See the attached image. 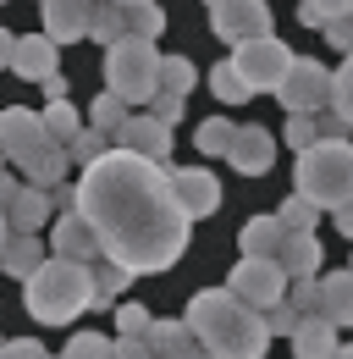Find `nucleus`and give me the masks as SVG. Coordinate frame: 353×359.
Instances as JSON below:
<instances>
[{
	"label": "nucleus",
	"instance_id": "obj_40",
	"mask_svg": "<svg viewBox=\"0 0 353 359\" xmlns=\"http://www.w3.org/2000/svg\"><path fill=\"white\" fill-rule=\"evenodd\" d=\"M0 359H50V348H44L39 337H0Z\"/></svg>",
	"mask_w": 353,
	"mask_h": 359
},
{
	"label": "nucleus",
	"instance_id": "obj_45",
	"mask_svg": "<svg viewBox=\"0 0 353 359\" xmlns=\"http://www.w3.org/2000/svg\"><path fill=\"white\" fill-rule=\"evenodd\" d=\"M11 45H17V39H11V28H0V67H11Z\"/></svg>",
	"mask_w": 353,
	"mask_h": 359
},
{
	"label": "nucleus",
	"instance_id": "obj_16",
	"mask_svg": "<svg viewBox=\"0 0 353 359\" xmlns=\"http://www.w3.org/2000/svg\"><path fill=\"white\" fill-rule=\"evenodd\" d=\"M144 348H149L155 359H210L193 337H188V326H182V320H149Z\"/></svg>",
	"mask_w": 353,
	"mask_h": 359
},
{
	"label": "nucleus",
	"instance_id": "obj_48",
	"mask_svg": "<svg viewBox=\"0 0 353 359\" xmlns=\"http://www.w3.org/2000/svg\"><path fill=\"white\" fill-rule=\"evenodd\" d=\"M0 166H6V155H0Z\"/></svg>",
	"mask_w": 353,
	"mask_h": 359
},
{
	"label": "nucleus",
	"instance_id": "obj_47",
	"mask_svg": "<svg viewBox=\"0 0 353 359\" xmlns=\"http://www.w3.org/2000/svg\"><path fill=\"white\" fill-rule=\"evenodd\" d=\"M111 6H122V11H127V6H144V0H111Z\"/></svg>",
	"mask_w": 353,
	"mask_h": 359
},
{
	"label": "nucleus",
	"instance_id": "obj_10",
	"mask_svg": "<svg viewBox=\"0 0 353 359\" xmlns=\"http://www.w3.org/2000/svg\"><path fill=\"white\" fill-rule=\"evenodd\" d=\"M111 149H127V155H138V161L166 166V161H172V128L155 122L149 111H127V122L111 133Z\"/></svg>",
	"mask_w": 353,
	"mask_h": 359
},
{
	"label": "nucleus",
	"instance_id": "obj_3",
	"mask_svg": "<svg viewBox=\"0 0 353 359\" xmlns=\"http://www.w3.org/2000/svg\"><path fill=\"white\" fill-rule=\"evenodd\" d=\"M88 299H94V266L55 260V255L39 260V271L28 276V293H22V304H28V315H34L39 326H67V320H78V315L88 310Z\"/></svg>",
	"mask_w": 353,
	"mask_h": 359
},
{
	"label": "nucleus",
	"instance_id": "obj_34",
	"mask_svg": "<svg viewBox=\"0 0 353 359\" xmlns=\"http://www.w3.org/2000/svg\"><path fill=\"white\" fill-rule=\"evenodd\" d=\"M61 359H111V337H105V332H78V337L61 348Z\"/></svg>",
	"mask_w": 353,
	"mask_h": 359
},
{
	"label": "nucleus",
	"instance_id": "obj_8",
	"mask_svg": "<svg viewBox=\"0 0 353 359\" xmlns=\"http://www.w3.org/2000/svg\"><path fill=\"white\" fill-rule=\"evenodd\" d=\"M210 28L226 45H249L270 34V0H210Z\"/></svg>",
	"mask_w": 353,
	"mask_h": 359
},
{
	"label": "nucleus",
	"instance_id": "obj_24",
	"mask_svg": "<svg viewBox=\"0 0 353 359\" xmlns=\"http://www.w3.org/2000/svg\"><path fill=\"white\" fill-rule=\"evenodd\" d=\"M348 310H353V276L348 271H326V276H320V315L342 332V326H348Z\"/></svg>",
	"mask_w": 353,
	"mask_h": 359
},
{
	"label": "nucleus",
	"instance_id": "obj_1",
	"mask_svg": "<svg viewBox=\"0 0 353 359\" xmlns=\"http://www.w3.org/2000/svg\"><path fill=\"white\" fill-rule=\"evenodd\" d=\"M72 210L88 222L99 260L122 266L127 276L172 271L193 238V222L172 194V172L127 149H105L99 161H88L83 182L72 188Z\"/></svg>",
	"mask_w": 353,
	"mask_h": 359
},
{
	"label": "nucleus",
	"instance_id": "obj_32",
	"mask_svg": "<svg viewBox=\"0 0 353 359\" xmlns=\"http://www.w3.org/2000/svg\"><path fill=\"white\" fill-rule=\"evenodd\" d=\"M210 94H216V100H226V105H243V100H254V94H249V83L232 72V61L210 67Z\"/></svg>",
	"mask_w": 353,
	"mask_h": 359
},
{
	"label": "nucleus",
	"instance_id": "obj_5",
	"mask_svg": "<svg viewBox=\"0 0 353 359\" xmlns=\"http://www.w3.org/2000/svg\"><path fill=\"white\" fill-rule=\"evenodd\" d=\"M155 78H160V50L149 45V39L122 34L116 45H105V94H116L127 111L132 105H149Z\"/></svg>",
	"mask_w": 353,
	"mask_h": 359
},
{
	"label": "nucleus",
	"instance_id": "obj_11",
	"mask_svg": "<svg viewBox=\"0 0 353 359\" xmlns=\"http://www.w3.org/2000/svg\"><path fill=\"white\" fill-rule=\"evenodd\" d=\"M172 194H176V205H182L188 222H205V216L221 210V182H216V172H205V166L172 172Z\"/></svg>",
	"mask_w": 353,
	"mask_h": 359
},
{
	"label": "nucleus",
	"instance_id": "obj_9",
	"mask_svg": "<svg viewBox=\"0 0 353 359\" xmlns=\"http://www.w3.org/2000/svg\"><path fill=\"white\" fill-rule=\"evenodd\" d=\"M226 293L232 299H243L249 310H270V304H282V293H287V276L276 260H237L232 266V282H226Z\"/></svg>",
	"mask_w": 353,
	"mask_h": 359
},
{
	"label": "nucleus",
	"instance_id": "obj_21",
	"mask_svg": "<svg viewBox=\"0 0 353 359\" xmlns=\"http://www.w3.org/2000/svg\"><path fill=\"white\" fill-rule=\"evenodd\" d=\"M67 172H72V161H67V149L61 144H39L28 161H22V177L34 182V188H55V182H67Z\"/></svg>",
	"mask_w": 353,
	"mask_h": 359
},
{
	"label": "nucleus",
	"instance_id": "obj_35",
	"mask_svg": "<svg viewBox=\"0 0 353 359\" xmlns=\"http://www.w3.org/2000/svg\"><path fill=\"white\" fill-rule=\"evenodd\" d=\"M193 144H199L205 155H226V144H232V122H221V116H210V122H199V133H193Z\"/></svg>",
	"mask_w": 353,
	"mask_h": 359
},
{
	"label": "nucleus",
	"instance_id": "obj_46",
	"mask_svg": "<svg viewBox=\"0 0 353 359\" xmlns=\"http://www.w3.org/2000/svg\"><path fill=\"white\" fill-rule=\"evenodd\" d=\"M6 238H11V226H6V216H0V249H6Z\"/></svg>",
	"mask_w": 353,
	"mask_h": 359
},
{
	"label": "nucleus",
	"instance_id": "obj_28",
	"mask_svg": "<svg viewBox=\"0 0 353 359\" xmlns=\"http://www.w3.org/2000/svg\"><path fill=\"white\" fill-rule=\"evenodd\" d=\"M132 276L122 266H111V260H105V266L94 271V299H88V310H111V304H116V299H122V287H127Z\"/></svg>",
	"mask_w": 353,
	"mask_h": 359
},
{
	"label": "nucleus",
	"instance_id": "obj_33",
	"mask_svg": "<svg viewBox=\"0 0 353 359\" xmlns=\"http://www.w3.org/2000/svg\"><path fill=\"white\" fill-rule=\"evenodd\" d=\"M276 222L287 226V232H314V226H320V210H314L309 199H298V194H287L282 210H276Z\"/></svg>",
	"mask_w": 353,
	"mask_h": 359
},
{
	"label": "nucleus",
	"instance_id": "obj_26",
	"mask_svg": "<svg viewBox=\"0 0 353 359\" xmlns=\"http://www.w3.org/2000/svg\"><path fill=\"white\" fill-rule=\"evenodd\" d=\"M39 128H44V138H50V144H67V138L83 128V116L72 111V100H50V105L39 111Z\"/></svg>",
	"mask_w": 353,
	"mask_h": 359
},
{
	"label": "nucleus",
	"instance_id": "obj_23",
	"mask_svg": "<svg viewBox=\"0 0 353 359\" xmlns=\"http://www.w3.org/2000/svg\"><path fill=\"white\" fill-rule=\"evenodd\" d=\"M127 34V11L122 6H111V0H88V17H83V39H94V45H116Z\"/></svg>",
	"mask_w": 353,
	"mask_h": 359
},
{
	"label": "nucleus",
	"instance_id": "obj_15",
	"mask_svg": "<svg viewBox=\"0 0 353 359\" xmlns=\"http://www.w3.org/2000/svg\"><path fill=\"white\" fill-rule=\"evenodd\" d=\"M55 55H61V50L50 45L44 34H28V39H17V45H11V72H17V78H28V83H44L50 72H61V67H55Z\"/></svg>",
	"mask_w": 353,
	"mask_h": 359
},
{
	"label": "nucleus",
	"instance_id": "obj_31",
	"mask_svg": "<svg viewBox=\"0 0 353 359\" xmlns=\"http://www.w3.org/2000/svg\"><path fill=\"white\" fill-rule=\"evenodd\" d=\"M61 149H67V161H72V166H88V161H99V155L111 149V138L94 133V128H78V133L61 144Z\"/></svg>",
	"mask_w": 353,
	"mask_h": 359
},
{
	"label": "nucleus",
	"instance_id": "obj_4",
	"mask_svg": "<svg viewBox=\"0 0 353 359\" xmlns=\"http://www.w3.org/2000/svg\"><path fill=\"white\" fill-rule=\"evenodd\" d=\"M293 194L309 199L320 216L326 210H348L353 194V144L348 138H314L309 149H298V172H293Z\"/></svg>",
	"mask_w": 353,
	"mask_h": 359
},
{
	"label": "nucleus",
	"instance_id": "obj_14",
	"mask_svg": "<svg viewBox=\"0 0 353 359\" xmlns=\"http://www.w3.org/2000/svg\"><path fill=\"white\" fill-rule=\"evenodd\" d=\"M50 243H55V260H78V266H94V260H99V243H94V232H88V222L78 216V210L55 216Z\"/></svg>",
	"mask_w": 353,
	"mask_h": 359
},
{
	"label": "nucleus",
	"instance_id": "obj_17",
	"mask_svg": "<svg viewBox=\"0 0 353 359\" xmlns=\"http://www.w3.org/2000/svg\"><path fill=\"white\" fill-rule=\"evenodd\" d=\"M44 39L61 50L72 39H83V17H88V0H44Z\"/></svg>",
	"mask_w": 353,
	"mask_h": 359
},
{
	"label": "nucleus",
	"instance_id": "obj_22",
	"mask_svg": "<svg viewBox=\"0 0 353 359\" xmlns=\"http://www.w3.org/2000/svg\"><path fill=\"white\" fill-rule=\"evenodd\" d=\"M39 260H44L39 232H11V238H6V249H0V271H6V276H22V282L39 271Z\"/></svg>",
	"mask_w": 353,
	"mask_h": 359
},
{
	"label": "nucleus",
	"instance_id": "obj_43",
	"mask_svg": "<svg viewBox=\"0 0 353 359\" xmlns=\"http://www.w3.org/2000/svg\"><path fill=\"white\" fill-rule=\"evenodd\" d=\"M17 188H22V182H17L6 166H0V216H6V205H11V194H17Z\"/></svg>",
	"mask_w": 353,
	"mask_h": 359
},
{
	"label": "nucleus",
	"instance_id": "obj_30",
	"mask_svg": "<svg viewBox=\"0 0 353 359\" xmlns=\"http://www.w3.org/2000/svg\"><path fill=\"white\" fill-rule=\"evenodd\" d=\"M122 122H127V105H122L116 94H94V105H88V128L111 138L116 128H122Z\"/></svg>",
	"mask_w": 353,
	"mask_h": 359
},
{
	"label": "nucleus",
	"instance_id": "obj_18",
	"mask_svg": "<svg viewBox=\"0 0 353 359\" xmlns=\"http://www.w3.org/2000/svg\"><path fill=\"white\" fill-rule=\"evenodd\" d=\"M50 194L44 188H34V182H22L17 194H11V205H6V226L11 232H39V226H50Z\"/></svg>",
	"mask_w": 353,
	"mask_h": 359
},
{
	"label": "nucleus",
	"instance_id": "obj_7",
	"mask_svg": "<svg viewBox=\"0 0 353 359\" xmlns=\"http://www.w3.org/2000/svg\"><path fill=\"white\" fill-rule=\"evenodd\" d=\"M326 67L314 61V55H293V67H287V78L276 83V100L287 105V116H320L326 111Z\"/></svg>",
	"mask_w": 353,
	"mask_h": 359
},
{
	"label": "nucleus",
	"instance_id": "obj_42",
	"mask_svg": "<svg viewBox=\"0 0 353 359\" xmlns=\"http://www.w3.org/2000/svg\"><path fill=\"white\" fill-rule=\"evenodd\" d=\"M111 359H155L144 348V337H111Z\"/></svg>",
	"mask_w": 353,
	"mask_h": 359
},
{
	"label": "nucleus",
	"instance_id": "obj_2",
	"mask_svg": "<svg viewBox=\"0 0 353 359\" xmlns=\"http://www.w3.org/2000/svg\"><path fill=\"white\" fill-rule=\"evenodd\" d=\"M182 326H188V337L210 359H265V348H270V332H265L260 310H249V304L232 299L226 287L193 293Z\"/></svg>",
	"mask_w": 353,
	"mask_h": 359
},
{
	"label": "nucleus",
	"instance_id": "obj_6",
	"mask_svg": "<svg viewBox=\"0 0 353 359\" xmlns=\"http://www.w3.org/2000/svg\"><path fill=\"white\" fill-rule=\"evenodd\" d=\"M287 67H293V45H282L276 34L232 45V72L249 83V94H276V83L287 78Z\"/></svg>",
	"mask_w": 353,
	"mask_h": 359
},
{
	"label": "nucleus",
	"instance_id": "obj_41",
	"mask_svg": "<svg viewBox=\"0 0 353 359\" xmlns=\"http://www.w3.org/2000/svg\"><path fill=\"white\" fill-rule=\"evenodd\" d=\"M320 34H326V45H331V50H348L353 22H348V17H331V22H320Z\"/></svg>",
	"mask_w": 353,
	"mask_h": 359
},
{
	"label": "nucleus",
	"instance_id": "obj_25",
	"mask_svg": "<svg viewBox=\"0 0 353 359\" xmlns=\"http://www.w3.org/2000/svg\"><path fill=\"white\" fill-rule=\"evenodd\" d=\"M282 243H287V226L276 222V216H254V222L243 226V255L249 260H276Z\"/></svg>",
	"mask_w": 353,
	"mask_h": 359
},
{
	"label": "nucleus",
	"instance_id": "obj_39",
	"mask_svg": "<svg viewBox=\"0 0 353 359\" xmlns=\"http://www.w3.org/2000/svg\"><path fill=\"white\" fill-rule=\"evenodd\" d=\"M265 332L270 337H293V326H298V310H287V304H270V310H260Z\"/></svg>",
	"mask_w": 353,
	"mask_h": 359
},
{
	"label": "nucleus",
	"instance_id": "obj_13",
	"mask_svg": "<svg viewBox=\"0 0 353 359\" xmlns=\"http://www.w3.org/2000/svg\"><path fill=\"white\" fill-rule=\"evenodd\" d=\"M39 144H50L39 128V111H22V105H11V111H0V155L11 161V166H22Z\"/></svg>",
	"mask_w": 353,
	"mask_h": 359
},
{
	"label": "nucleus",
	"instance_id": "obj_36",
	"mask_svg": "<svg viewBox=\"0 0 353 359\" xmlns=\"http://www.w3.org/2000/svg\"><path fill=\"white\" fill-rule=\"evenodd\" d=\"M353 0H304L298 6V22L304 28H320V22H331V17H348Z\"/></svg>",
	"mask_w": 353,
	"mask_h": 359
},
{
	"label": "nucleus",
	"instance_id": "obj_44",
	"mask_svg": "<svg viewBox=\"0 0 353 359\" xmlns=\"http://www.w3.org/2000/svg\"><path fill=\"white\" fill-rule=\"evenodd\" d=\"M39 89H44V100H67V78H61V72H50Z\"/></svg>",
	"mask_w": 353,
	"mask_h": 359
},
{
	"label": "nucleus",
	"instance_id": "obj_27",
	"mask_svg": "<svg viewBox=\"0 0 353 359\" xmlns=\"http://www.w3.org/2000/svg\"><path fill=\"white\" fill-rule=\"evenodd\" d=\"M193 83H199V67H193L188 55H160V78H155L160 94H176V100H182Z\"/></svg>",
	"mask_w": 353,
	"mask_h": 359
},
{
	"label": "nucleus",
	"instance_id": "obj_20",
	"mask_svg": "<svg viewBox=\"0 0 353 359\" xmlns=\"http://www.w3.org/2000/svg\"><path fill=\"white\" fill-rule=\"evenodd\" d=\"M282 276H320V232H287V243L276 249Z\"/></svg>",
	"mask_w": 353,
	"mask_h": 359
},
{
	"label": "nucleus",
	"instance_id": "obj_38",
	"mask_svg": "<svg viewBox=\"0 0 353 359\" xmlns=\"http://www.w3.org/2000/svg\"><path fill=\"white\" fill-rule=\"evenodd\" d=\"M149 320H155V310H144V304H122V310H116V337H144Z\"/></svg>",
	"mask_w": 353,
	"mask_h": 359
},
{
	"label": "nucleus",
	"instance_id": "obj_29",
	"mask_svg": "<svg viewBox=\"0 0 353 359\" xmlns=\"http://www.w3.org/2000/svg\"><path fill=\"white\" fill-rule=\"evenodd\" d=\"M127 34H132V39H149V45H155V39L166 34V11H160L155 0H144V6H127Z\"/></svg>",
	"mask_w": 353,
	"mask_h": 359
},
{
	"label": "nucleus",
	"instance_id": "obj_19",
	"mask_svg": "<svg viewBox=\"0 0 353 359\" xmlns=\"http://www.w3.org/2000/svg\"><path fill=\"white\" fill-rule=\"evenodd\" d=\"M337 326L326 320V315H298V326H293V359H331L337 354Z\"/></svg>",
	"mask_w": 353,
	"mask_h": 359
},
{
	"label": "nucleus",
	"instance_id": "obj_12",
	"mask_svg": "<svg viewBox=\"0 0 353 359\" xmlns=\"http://www.w3.org/2000/svg\"><path fill=\"white\" fill-rule=\"evenodd\" d=\"M226 161H232V172H243V177H265V172L276 166V133H270V128H232Z\"/></svg>",
	"mask_w": 353,
	"mask_h": 359
},
{
	"label": "nucleus",
	"instance_id": "obj_37",
	"mask_svg": "<svg viewBox=\"0 0 353 359\" xmlns=\"http://www.w3.org/2000/svg\"><path fill=\"white\" fill-rule=\"evenodd\" d=\"M320 138V116H287V128H282V138L276 144H293V149H309Z\"/></svg>",
	"mask_w": 353,
	"mask_h": 359
}]
</instances>
